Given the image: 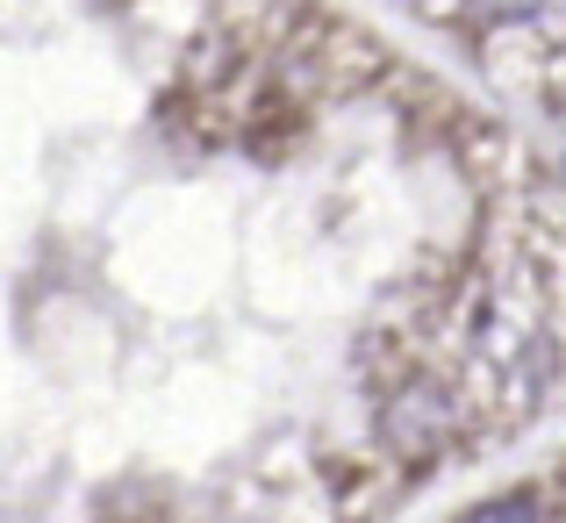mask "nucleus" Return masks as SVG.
<instances>
[{
	"instance_id": "2",
	"label": "nucleus",
	"mask_w": 566,
	"mask_h": 523,
	"mask_svg": "<svg viewBox=\"0 0 566 523\" xmlns=\"http://www.w3.org/2000/svg\"><path fill=\"white\" fill-rule=\"evenodd\" d=\"M545 0H473V14L481 22H524V14H538Z\"/></svg>"
},
{
	"instance_id": "3",
	"label": "nucleus",
	"mask_w": 566,
	"mask_h": 523,
	"mask_svg": "<svg viewBox=\"0 0 566 523\" xmlns=\"http://www.w3.org/2000/svg\"><path fill=\"white\" fill-rule=\"evenodd\" d=\"M473 516H538V502H531V495H510V502H481Z\"/></svg>"
},
{
	"instance_id": "1",
	"label": "nucleus",
	"mask_w": 566,
	"mask_h": 523,
	"mask_svg": "<svg viewBox=\"0 0 566 523\" xmlns=\"http://www.w3.org/2000/svg\"><path fill=\"white\" fill-rule=\"evenodd\" d=\"M380 430L401 452H430V444H444V430H452V401H444L438 387H401L380 409Z\"/></svg>"
}]
</instances>
